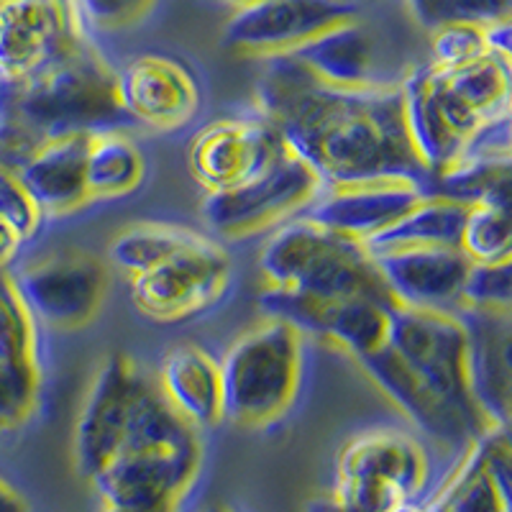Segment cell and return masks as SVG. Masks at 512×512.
Listing matches in <instances>:
<instances>
[{"mask_svg":"<svg viewBox=\"0 0 512 512\" xmlns=\"http://www.w3.org/2000/svg\"><path fill=\"white\" fill-rule=\"evenodd\" d=\"M236 3H239V6H241V3H254V0H236Z\"/></svg>","mask_w":512,"mask_h":512,"instance_id":"obj_40","label":"cell"},{"mask_svg":"<svg viewBox=\"0 0 512 512\" xmlns=\"http://www.w3.org/2000/svg\"><path fill=\"white\" fill-rule=\"evenodd\" d=\"M431 34V67L448 72L484 57L489 52L484 41V26L446 24L428 31Z\"/></svg>","mask_w":512,"mask_h":512,"instance_id":"obj_35","label":"cell"},{"mask_svg":"<svg viewBox=\"0 0 512 512\" xmlns=\"http://www.w3.org/2000/svg\"><path fill=\"white\" fill-rule=\"evenodd\" d=\"M157 387L169 408L192 428L223 423L221 361L198 344H180L162 356Z\"/></svg>","mask_w":512,"mask_h":512,"instance_id":"obj_23","label":"cell"},{"mask_svg":"<svg viewBox=\"0 0 512 512\" xmlns=\"http://www.w3.org/2000/svg\"><path fill=\"white\" fill-rule=\"evenodd\" d=\"M512 157L469 159L459 157L446 169L428 175L423 195H438L461 205H502L510 208L512 198Z\"/></svg>","mask_w":512,"mask_h":512,"instance_id":"obj_27","label":"cell"},{"mask_svg":"<svg viewBox=\"0 0 512 512\" xmlns=\"http://www.w3.org/2000/svg\"><path fill=\"white\" fill-rule=\"evenodd\" d=\"M157 0H75L77 13L100 31H121L139 24Z\"/></svg>","mask_w":512,"mask_h":512,"instance_id":"obj_37","label":"cell"},{"mask_svg":"<svg viewBox=\"0 0 512 512\" xmlns=\"http://www.w3.org/2000/svg\"><path fill=\"white\" fill-rule=\"evenodd\" d=\"M436 70V67H433ZM443 85L464 111L472 113L479 123L492 121L510 113L512 70L510 59L487 52L484 57L464 64L459 70L441 72Z\"/></svg>","mask_w":512,"mask_h":512,"instance_id":"obj_28","label":"cell"},{"mask_svg":"<svg viewBox=\"0 0 512 512\" xmlns=\"http://www.w3.org/2000/svg\"><path fill=\"white\" fill-rule=\"evenodd\" d=\"M3 93L44 141L111 131L128 121L118 98V72L88 39L47 72L3 85Z\"/></svg>","mask_w":512,"mask_h":512,"instance_id":"obj_4","label":"cell"},{"mask_svg":"<svg viewBox=\"0 0 512 512\" xmlns=\"http://www.w3.org/2000/svg\"><path fill=\"white\" fill-rule=\"evenodd\" d=\"M149 377L128 354H111L95 372L75 428L77 472L93 479L118 451Z\"/></svg>","mask_w":512,"mask_h":512,"instance_id":"obj_13","label":"cell"},{"mask_svg":"<svg viewBox=\"0 0 512 512\" xmlns=\"http://www.w3.org/2000/svg\"><path fill=\"white\" fill-rule=\"evenodd\" d=\"M356 21L354 0H254L223 26L221 44L246 57L290 54L328 29Z\"/></svg>","mask_w":512,"mask_h":512,"instance_id":"obj_11","label":"cell"},{"mask_svg":"<svg viewBox=\"0 0 512 512\" xmlns=\"http://www.w3.org/2000/svg\"><path fill=\"white\" fill-rule=\"evenodd\" d=\"M461 308H512V259L497 264H472L459 295Z\"/></svg>","mask_w":512,"mask_h":512,"instance_id":"obj_34","label":"cell"},{"mask_svg":"<svg viewBox=\"0 0 512 512\" xmlns=\"http://www.w3.org/2000/svg\"><path fill=\"white\" fill-rule=\"evenodd\" d=\"M0 359L39 361L36 318L8 267H0Z\"/></svg>","mask_w":512,"mask_h":512,"instance_id":"obj_31","label":"cell"},{"mask_svg":"<svg viewBox=\"0 0 512 512\" xmlns=\"http://www.w3.org/2000/svg\"><path fill=\"white\" fill-rule=\"evenodd\" d=\"M323 192L318 177L305 162L287 152L264 175L223 192H205L200 216L223 239L256 236L287 218L297 216Z\"/></svg>","mask_w":512,"mask_h":512,"instance_id":"obj_7","label":"cell"},{"mask_svg":"<svg viewBox=\"0 0 512 512\" xmlns=\"http://www.w3.org/2000/svg\"><path fill=\"white\" fill-rule=\"evenodd\" d=\"M402 116L413 152L428 175L459 159L466 139L479 126L443 88L431 64L418 67L400 85Z\"/></svg>","mask_w":512,"mask_h":512,"instance_id":"obj_16","label":"cell"},{"mask_svg":"<svg viewBox=\"0 0 512 512\" xmlns=\"http://www.w3.org/2000/svg\"><path fill=\"white\" fill-rule=\"evenodd\" d=\"M384 346L395 351L433 390L482 420L466 387V331L459 315L395 305L390 310Z\"/></svg>","mask_w":512,"mask_h":512,"instance_id":"obj_8","label":"cell"},{"mask_svg":"<svg viewBox=\"0 0 512 512\" xmlns=\"http://www.w3.org/2000/svg\"><path fill=\"white\" fill-rule=\"evenodd\" d=\"M466 331V387L487 428L507 431L512 400L510 310L461 308Z\"/></svg>","mask_w":512,"mask_h":512,"instance_id":"obj_18","label":"cell"},{"mask_svg":"<svg viewBox=\"0 0 512 512\" xmlns=\"http://www.w3.org/2000/svg\"><path fill=\"white\" fill-rule=\"evenodd\" d=\"M259 310L264 318L285 320L303 336L331 341L359 359L384 346L392 308H384L364 297L328 300L308 292L267 285V290L259 295Z\"/></svg>","mask_w":512,"mask_h":512,"instance_id":"obj_14","label":"cell"},{"mask_svg":"<svg viewBox=\"0 0 512 512\" xmlns=\"http://www.w3.org/2000/svg\"><path fill=\"white\" fill-rule=\"evenodd\" d=\"M259 267L272 287L328 300L364 297L384 308L397 305L364 241L341 236L308 218L287 223L274 233L262 249Z\"/></svg>","mask_w":512,"mask_h":512,"instance_id":"obj_3","label":"cell"},{"mask_svg":"<svg viewBox=\"0 0 512 512\" xmlns=\"http://www.w3.org/2000/svg\"><path fill=\"white\" fill-rule=\"evenodd\" d=\"M90 134L59 136L47 141L39 152L18 169L16 175L41 216H70L90 203L85 187V157Z\"/></svg>","mask_w":512,"mask_h":512,"instance_id":"obj_22","label":"cell"},{"mask_svg":"<svg viewBox=\"0 0 512 512\" xmlns=\"http://www.w3.org/2000/svg\"><path fill=\"white\" fill-rule=\"evenodd\" d=\"M146 162L121 128L90 134L85 157V187L90 200H118L139 190Z\"/></svg>","mask_w":512,"mask_h":512,"instance_id":"obj_26","label":"cell"},{"mask_svg":"<svg viewBox=\"0 0 512 512\" xmlns=\"http://www.w3.org/2000/svg\"><path fill=\"white\" fill-rule=\"evenodd\" d=\"M423 190L413 182H372L323 190L305 208V218L323 228L364 241L400 221L418 200Z\"/></svg>","mask_w":512,"mask_h":512,"instance_id":"obj_21","label":"cell"},{"mask_svg":"<svg viewBox=\"0 0 512 512\" xmlns=\"http://www.w3.org/2000/svg\"><path fill=\"white\" fill-rule=\"evenodd\" d=\"M356 361L379 390L405 413V418L413 420L415 428H420L425 436L436 438L438 443H448V446L451 443H474L482 433L489 431L477 415L461 410L448 397L433 390L431 384L423 382L387 346H379L377 351L359 356Z\"/></svg>","mask_w":512,"mask_h":512,"instance_id":"obj_19","label":"cell"},{"mask_svg":"<svg viewBox=\"0 0 512 512\" xmlns=\"http://www.w3.org/2000/svg\"><path fill=\"white\" fill-rule=\"evenodd\" d=\"M0 512H29L24 497L18 495L16 489L3 482V479H0Z\"/></svg>","mask_w":512,"mask_h":512,"instance_id":"obj_39","label":"cell"},{"mask_svg":"<svg viewBox=\"0 0 512 512\" xmlns=\"http://www.w3.org/2000/svg\"><path fill=\"white\" fill-rule=\"evenodd\" d=\"M405 6L425 31L446 24L489 26L512 18V0H405Z\"/></svg>","mask_w":512,"mask_h":512,"instance_id":"obj_32","label":"cell"},{"mask_svg":"<svg viewBox=\"0 0 512 512\" xmlns=\"http://www.w3.org/2000/svg\"><path fill=\"white\" fill-rule=\"evenodd\" d=\"M464 218L466 205L438 195H423L400 221L392 223L387 231L369 239L364 246L372 254L415 249V246H459Z\"/></svg>","mask_w":512,"mask_h":512,"instance_id":"obj_25","label":"cell"},{"mask_svg":"<svg viewBox=\"0 0 512 512\" xmlns=\"http://www.w3.org/2000/svg\"><path fill=\"white\" fill-rule=\"evenodd\" d=\"M228 282L231 259L203 236L159 267L131 277V300L144 318L177 323L210 308L228 290Z\"/></svg>","mask_w":512,"mask_h":512,"instance_id":"obj_10","label":"cell"},{"mask_svg":"<svg viewBox=\"0 0 512 512\" xmlns=\"http://www.w3.org/2000/svg\"><path fill=\"white\" fill-rule=\"evenodd\" d=\"M428 479L425 451L405 433L369 431L338 456L333 500L351 512H390L413 500Z\"/></svg>","mask_w":512,"mask_h":512,"instance_id":"obj_6","label":"cell"},{"mask_svg":"<svg viewBox=\"0 0 512 512\" xmlns=\"http://www.w3.org/2000/svg\"><path fill=\"white\" fill-rule=\"evenodd\" d=\"M200 466L192 425L169 408L157 384L141 395L113 459L90 482L116 510H169Z\"/></svg>","mask_w":512,"mask_h":512,"instance_id":"obj_2","label":"cell"},{"mask_svg":"<svg viewBox=\"0 0 512 512\" xmlns=\"http://www.w3.org/2000/svg\"><path fill=\"white\" fill-rule=\"evenodd\" d=\"M290 54L328 85L359 88L372 82V39L356 21L323 31Z\"/></svg>","mask_w":512,"mask_h":512,"instance_id":"obj_24","label":"cell"},{"mask_svg":"<svg viewBox=\"0 0 512 512\" xmlns=\"http://www.w3.org/2000/svg\"><path fill=\"white\" fill-rule=\"evenodd\" d=\"M459 251L472 264H497L512 259L510 208L469 205L459 236Z\"/></svg>","mask_w":512,"mask_h":512,"instance_id":"obj_30","label":"cell"},{"mask_svg":"<svg viewBox=\"0 0 512 512\" xmlns=\"http://www.w3.org/2000/svg\"><path fill=\"white\" fill-rule=\"evenodd\" d=\"M303 341V333L277 318L236 338L221 359L223 420L241 428L280 420L300 390Z\"/></svg>","mask_w":512,"mask_h":512,"instance_id":"obj_5","label":"cell"},{"mask_svg":"<svg viewBox=\"0 0 512 512\" xmlns=\"http://www.w3.org/2000/svg\"><path fill=\"white\" fill-rule=\"evenodd\" d=\"M82 39L75 0H0V82L47 72Z\"/></svg>","mask_w":512,"mask_h":512,"instance_id":"obj_9","label":"cell"},{"mask_svg":"<svg viewBox=\"0 0 512 512\" xmlns=\"http://www.w3.org/2000/svg\"><path fill=\"white\" fill-rule=\"evenodd\" d=\"M118 98L128 121L152 131H177L198 116L203 95L185 64L164 54H139L118 72Z\"/></svg>","mask_w":512,"mask_h":512,"instance_id":"obj_17","label":"cell"},{"mask_svg":"<svg viewBox=\"0 0 512 512\" xmlns=\"http://www.w3.org/2000/svg\"><path fill=\"white\" fill-rule=\"evenodd\" d=\"M372 256L395 303L405 308L446 310L459 305L461 285L472 267L459 246H415Z\"/></svg>","mask_w":512,"mask_h":512,"instance_id":"obj_20","label":"cell"},{"mask_svg":"<svg viewBox=\"0 0 512 512\" xmlns=\"http://www.w3.org/2000/svg\"><path fill=\"white\" fill-rule=\"evenodd\" d=\"M287 152L280 131L262 116L223 118L192 136L187 167L205 192H223L264 175Z\"/></svg>","mask_w":512,"mask_h":512,"instance_id":"obj_12","label":"cell"},{"mask_svg":"<svg viewBox=\"0 0 512 512\" xmlns=\"http://www.w3.org/2000/svg\"><path fill=\"white\" fill-rule=\"evenodd\" d=\"M13 277L34 318L52 328H80L90 323L108 287L103 262L85 251L39 256Z\"/></svg>","mask_w":512,"mask_h":512,"instance_id":"obj_15","label":"cell"},{"mask_svg":"<svg viewBox=\"0 0 512 512\" xmlns=\"http://www.w3.org/2000/svg\"><path fill=\"white\" fill-rule=\"evenodd\" d=\"M0 218L11 223L24 236V241L34 239L41 226V218H44L16 172L3 167H0Z\"/></svg>","mask_w":512,"mask_h":512,"instance_id":"obj_36","label":"cell"},{"mask_svg":"<svg viewBox=\"0 0 512 512\" xmlns=\"http://www.w3.org/2000/svg\"><path fill=\"white\" fill-rule=\"evenodd\" d=\"M24 236L0 218V267H11V262L16 259V254L24 246Z\"/></svg>","mask_w":512,"mask_h":512,"instance_id":"obj_38","label":"cell"},{"mask_svg":"<svg viewBox=\"0 0 512 512\" xmlns=\"http://www.w3.org/2000/svg\"><path fill=\"white\" fill-rule=\"evenodd\" d=\"M203 233L172 223H136L116 233L108 246V259L113 267L126 272L128 277L144 274L185 251L187 246L198 244Z\"/></svg>","mask_w":512,"mask_h":512,"instance_id":"obj_29","label":"cell"},{"mask_svg":"<svg viewBox=\"0 0 512 512\" xmlns=\"http://www.w3.org/2000/svg\"><path fill=\"white\" fill-rule=\"evenodd\" d=\"M254 100L323 190L372 182H413L423 190L428 180L408 139L400 85L338 88L292 54H274L264 59Z\"/></svg>","mask_w":512,"mask_h":512,"instance_id":"obj_1","label":"cell"},{"mask_svg":"<svg viewBox=\"0 0 512 512\" xmlns=\"http://www.w3.org/2000/svg\"><path fill=\"white\" fill-rule=\"evenodd\" d=\"M39 390V361L0 359V431H11L29 420Z\"/></svg>","mask_w":512,"mask_h":512,"instance_id":"obj_33","label":"cell"}]
</instances>
